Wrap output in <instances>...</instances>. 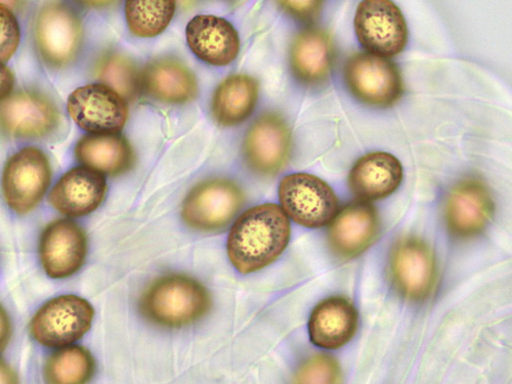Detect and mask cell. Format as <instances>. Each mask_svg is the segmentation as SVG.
I'll return each instance as SVG.
<instances>
[{
	"label": "cell",
	"instance_id": "obj_1",
	"mask_svg": "<svg viewBox=\"0 0 512 384\" xmlns=\"http://www.w3.org/2000/svg\"><path fill=\"white\" fill-rule=\"evenodd\" d=\"M290 237V220L279 205L254 206L243 212L230 230L229 261L242 275L258 273L280 258Z\"/></svg>",
	"mask_w": 512,
	"mask_h": 384
},
{
	"label": "cell",
	"instance_id": "obj_2",
	"mask_svg": "<svg viewBox=\"0 0 512 384\" xmlns=\"http://www.w3.org/2000/svg\"><path fill=\"white\" fill-rule=\"evenodd\" d=\"M213 306L208 288L183 273H167L154 279L138 302L141 316L150 324L181 329L204 319Z\"/></svg>",
	"mask_w": 512,
	"mask_h": 384
},
{
	"label": "cell",
	"instance_id": "obj_3",
	"mask_svg": "<svg viewBox=\"0 0 512 384\" xmlns=\"http://www.w3.org/2000/svg\"><path fill=\"white\" fill-rule=\"evenodd\" d=\"M244 203V192L235 182L209 179L188 193L182 204L181 217L194 231L219 232L235 220Z\"/></svg>",
	"mask_w": 512,
	"mask_h": 384
},
{
	"label": "cell",
	"instance_id": "obj_4",
	"mask_svg": "<svg viewBox=\"0 0 512 384\" xmlns=\"http://www.w3.org/2000/svg\"><path fill=\"white\" fill-rule=\"evenodd\" d=\"M94 318L95 309L89 301L73 294L61 295L36 312L29 329L39 345L62 349L74 345L87 334Z\"/></svg>",
	"mask_w": 512,
	"mask_h": 384
},
{
	"label": "cell",
	"instance_id": "obj_5",
	"mask_svg": "<svg viewBox=\"0 0 512 384\" xmlns=\"http://www.w3.org/2000/svg\"><path fill=\"white\" fill-rule=\"evenodd\" d=\"M279 201L287 218L309 229L330 224L339 209L333 189L322 179L304 173L292 174L279 185Z\"/></svg>",
	"mask_w": 512,
	"mask_h": 384
},
{
	"label": "cell",
	"instance_id": "obj_6",
	"mask_svg": "<svg viewBox=\"0 0 512 384\" xmlns=\"http://www.w3.org/2000/svg\"><path fill=\"white\" fill-rule=\"evenodd\" d=\"M354 26L368 54L394 58L407 47L409 30L400 8L390 0H365L355 15Z\"/></svg>",
	"mask_w": 512,
	"mask_h": 384
},
{
	"label": "cell",
	"instance_id": "obj_7",
	"mask_svg": "<svg viewBox=\"0 0 512 384\" xmlns=\"http://www.w3.org/2000/svg\"><path fill=\"white\" fill-rule=\"evenodd\" d=\"M344 77L353 96L371 107H392L403 95L401 72L394 62L386 58L368 53L356 54L347 61Z\"/></svg>",
	"mask_w": 512,
	"mask_h": 384
},
{
	"label": "cell",
	"instance_id": "obj_8",
	"mask_svg": "<svg viewBox=\"0 0 512 384\" xmlns=\"http://www.w3.org/2000/svg\"><path fill=\"white\" fill-rule=\"evenodd\" d=\"M52 179L48 157L37 148H25L13 155L4 170L3 192L8 205L27 215L46 195Z\"/></svg>",
	"mask_w": 512,
	"mask_h": 384
},
{
	"label": "cell",
	"instance_id": "obj_9",
	"mask_svg": "<svg viewBox=\"0 0 512 384\" xmlns=\"http://www.w3.org/2000/svg\"><path fill=\"white\" fill-rule=\"evenodd\" d=\"M67 109L74 122L95 136L117 135L127 119V102L105 84L84 85L68 98Z\"/></svg>",
	"mask_w": 512,
	"mask_h": 384
},
{
	"label": "cell",
	"instance_id": "obj_10",
	"mask_svg": "<svg viewBox=\"0 0 512 384\" xmlns=\"http://www.w3.org/2000/svg\"><path fill=\"white\" fill-rule=\"evenodd\" d=\"M291 149V131L286 121L280 115L266 113L249 128L243 156L253 173L273 177L287 165Z\"/></svg>",
	"mask_w": 512,
	"mask_h": 384
},
{
	"label": "cell",
	"instance_id": "obj_11",
	"mask_svg": "<svg viewBox=\"0 0 512 384\" xmlns=\"http://www.w3.org/2000/svg\"><path fill=\"white\" fill-rule=\"evenodd\" d=\"M42 269L55 280L77 274L87 261L89 240L84 230L70 220L52 222L39 239Z\"/></svg>",
	"mask_w": 512,
	"mask_h": 384
},
{
	"label": "cell",
	"instance_id": "obj_12",
	"mask_svg": "<svg viewBox=\"0 0 512 384\" xmlns=\"http://www.w3.org/2000/svg\"><path fill=\"white\" fill-rule=\"evenodd\" d=\"M390 270L397 290L410 301L429 297L436 282V261L431 247L417 237L399 240L391 254Z\"/></svg>",
	"mask_w": 512,
	"mask_h": 384
},
{
	"label": "cell",
	"instance_id": "obj_13",
	"mask_svg": "<svg viewBox=\"0 0 512 384\" xmlns=\"http://www.w3.org/2000/svg\"><path fill=\"white\" fill-rule=\"evenodd\" d=\"M495 204L489 188L480 180L465 179L450 191L445 203V222L459 239L482 234L491 223Z\"/></svg>",
	"mask_w": 512,
	"mask_h": 384
},
{
	"label": "cell",
	"instance_id": "obj_14",
	"mask_svg": "<svg viewBox=\"0 0 512 384\" xmlns=\"http://www.w3.org/2000/svg\"><path fill=\"white\" fill-rule=\"evenodd\" d=\"M82 41L81 23L68 8L46 7L36 23V42L42 58L55 67L71 63L79 52Z\"/></svg>",
	"mask_w": 512,
	"mask_h": 384
},
{
	"label": "cell",
	"instance_id": "obj_15",
	"mask_svg": "<svg viewBox=\"0 0 512 384\" xmlns=\"http://www.w3.org/2000/svg\"><path fill=\"white\" fill-rule=\"evenodd\" d=\"M380 222L376 208L367 202L347 205L330 223L328 240L341 259L357 258L376 241Z\"/></svg>",
	"mask_w": 512,
	"mask_h": 384
},
{
	"label": "cell",
	"instance_id": "obj_16",
	"mask_svg": "<svg viewBox=\"0 0 512 384\" xmlns=\"http://www.w3.org/2000/svg\"><path fill=\"white\" fill-rule=\"evenodd\" d=\"M108 192L106 177L87 166L69 170L50 193L51 205L70 218L91 215L104 202Z\"/></svg>",
	"mask_w": 512,
	"mask_h": 384
},
{
	"label": "cell",
	"instance_id": "obj_17",
	"mask_svg": "<svg viewBox=\"0 0 512 384\" xmlns=\"http://www.w3.org/2000/svg\"><path fill=\"white\" fill-rule=\"evenodd\" d=\"M58 123V112L46 98L20 92L0 102V128L20 138H40Z\"/></svg>",
	"mask_w": 512,
	"mask_h": 384
},
{
	"label": "cell",
	"instance_id": "obj_18",
	"mask_svg": "<svg viewBox=\"0 0 512 384\" xmlns=\"http://www.w3.org/2000/svg\"><path fill=\"white\" fill-rule=\"evenodd\" d=\"M188 46L197 58L212 66H228L239 55L240 37L227 20L199 15L187 25Z\"/></svg>",
	"mask_w": 512,
	"mask_h": 384
},
{
	"label": "cell",
	"instance_id": "obj_19",
	"mask_svg": "<svg viewBox=\"0 0 512 384\" xmlns=\"http://www.w3.org/2000/svg\"><path fill=\"white\" fill-rule=\"evenodd\" d=\"M404 178L401 161L391 153L372 152L361 157L351 169L349 187L363 202L393 195Z\"/></svg>",
	"mask_w": 512,
	"mask_h": 384
},
{
	"label": "cell",
	"instance_id": "obj_20",
	"mask_svg": "<svg viewBox=\"0 0 512 384\" xmlns=\"http://www.w3.org/2000/svg\"><path fill=\"white\" fill-rule=\"evenodd\" d=\"M358 327L359 313L349 298L331 296L313 310L309 333L315 346L337 350L350 343Z\"/></svg>",
	"mask_w": 512,
	"mask_h": 384
},
{
	"label": "cell",
	"instance_id": "obj_21",
	"mask_svg": "<svg viewBox=\"0 0 512 384\" xmlns=\"http://www.w3.org/2000/svg\"><path fill=\"white\" fill-rule=\"evenodd\" d=\"M333 63L334 46L326 31L308 28L295 36L289 51V64L298 81L318 87L329 79Z\"/></svg>",
	"mask_w": 512,
	"mask_h": 384
},
{
	"label": "cell",
	"instance_id": "obj_22",
	"mask_svg": "<svg viewBox=\"0 0 512 384\" xmlns=\"http://www.w3.org/2000/svg\"><path fill=\"white\" fill-rule=\"evenodd\" d=\"M141 89L152 99L166 104H187L198 96L195 74L173 58L150 62L141 73Z\"/></svg>",
	"mask_w": 512,
	"mask_h": 384
},
{
	"label": "cell",
	"instance_id": "obj_23",
	"mask_svg": "<svg viewBox=\"0 0 512 384\" xmlns=\"http://www.w3.org/2000/svg\"><path fill=\"white\" fill-rule=\"evenodd\" d=\"M260 95V83L246 74H235L223 80L213 94L211 113L222 126L243 123L253 113Z\"/></svg>",
	"mask_w": 512,
	"mask_h": 384
},
{
	"label": "cell",
	"instance_id": "obj_24",
	"mask_svg": "<svg viewBox=\"0 0 512 384\" xmlns=\"http://www.w3.org/2000/svg\"><path fill=\"white\" fill-rule=\"evenodd\" d=\"M80 163L108 176H119L135 163V153L130 143L121 136L83 137L75 148Z\"/></svg>",
	"mask_w": 512,
	"mask_h": 384
},
{
	"label": "cell",
	"instance_id": "obj_25",
	"mask_svg": "<svg viewBox=\"0 0 512 384\" xmlns=\"http://www.w3.org/2000/svg\"><path fill=\"white\" fill-rule=\"evenodd\" d=\"M96 369V360L88 349L69 346L47 360L44 377L47 384H89Z\"/></svg>",
	"mask_w": 512,
	"mask_h": 384
},
{
	"label": "cell",
	"instance_id": "obj_26",
	"mask_svg": "<svg viewBox=\"0 0 512 384\" xmlns=\"http://www.w3.org/2000/svg\"><path fill=\"white\" fill-rule=\"evenodd\" d=\"M96 75L126 102L136 100L142 90L141 73L137 64L130 57L121 54L104 56L96 67Z\"/></svg>",
	"mask_w": 512,
	"mask_h": 384
},
{
	"label": "cell",
	"instance_id": "obj_27",
	"mask_svg": "<svg viewBox=\"0 0 512 384\" xmlns=\"http://www.w3.org/2000/svg\"><path fill=\"white\" fill-rule=\"evenodd\" d=\"M177 9L175 2H127L125 18L130 31L142 38L155 37L172 22Z\"/></svg>",
	"mask_w": 512,
	"mask_h": 384
},
{
	"label": "cell",
	"instance_id": "obj_28",
	"mask_svg": "<svg viewBox=\"0 0 512 384\" xmlns=\"http://www.w3.org/2000/svg\"><path fill=\"white\" fill-rule=\"evenodd\" d=\"M293 384H343V374L334 358L316 355L297 369Z\"/></svg>",
	"mask_w": 512,
	"mask_h": 384
},
{
	"label": "cell",
	"instance_id": "obj_29",
	"mask_svg": "<svg viewBox=\"0 0 512 384\" xmlns=\"http://www.w3.org/2000/svg\"><path fill=\"white\" fill-rule=\"evenodd\" d=\"M21 40L20 27L12 11L0 4V63L8 62L17 52Z\"/></svg>",
	"mask_w": 512,
	"mask_h": 384
},
{
	"label": "cell",
	"instance_id": "obj_30",
	"mask_svg": "<svg viewBox=\"0 0 512 384\" xmlns=\"http://www.w3.org/2000/svg\"><path fill=\"white\" fill-rule=\"evenodd\" d=\"M282 9L294 19L311 23L314 22L321 14L322 2H280Z\"/></svg>",
	"mask_w": 512,
	"mask_h": 384
},
{
	"label": "cell",
	"instance_id": "obj_31",
	"mask_svg": "<svg viewBox=\"0 0 512 384\" xmlns=\"http://www.w3.org/2000/svg\"><path fill=\"white\" fill-rule=\"evenodd\" d=\"M13 333L11 318L2 304H0V353L4 352Z\"/></svg>",
	"mask_w": 512,
	"mask_h": 384
},
{
	"label": "cell",
	"instance_id": "obj_32",
	"mask_svg": "<svg viewBox=\"0 0 512 384\" xmlns=\"http://www.w3.org/2000/svg\"><path fill=\"white\" fill-rule=\"evenodd\" d=\"M15 83V77L10 68L0 63V101L7 99L11 94Z\"/></svg>",
	"mask_w": 512,
	"mask_h": 384
},
{
	"label": "cell",
	"instance_id": "obj_33",
	"mask_svg": "<svg viewBox=\"0 0 512 384\" xmlns=\"http://www.w3.org/2000/svg\"><path fill=\"white\" fill-rule=\"evenodd\" d=\"M0 384H20L15 370L2 358H0Z\"/></svg>",
	"mask_w": 512,
	"mask_h": 384
}]
</instances>
